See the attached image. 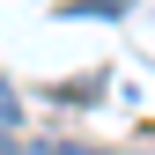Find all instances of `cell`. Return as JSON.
Instances as JSON below:
<instances>
[{
	"mask_svg": "<svg viewBox=\"0 0 155 155\" xmlns=\"http://www.w3.org/2000/svg\"><path fill=\"white\" fill-rule=\"evenodd\" d=\"M15 118H22V96H15L8 81H0V133H15Z\"/></svg>",
	"mask_w": 155,
	"mask_h": 155,
	"instance_id": "6da1fadb",
	"label": "cell"
},
{
	"mask_svg": "<svg viewBox=\"0 0 155 155\" xmlns=\"http://www.w3.org/2000/svg\"><path fill=\"white\" fill-rule=\"evenodd\" d=\"M118 8H126V0H74L67 15H118Z\"/></svg>",
	"mask_w": 155,
	"mask_h": 155,
	"instance_id": "7a4b0ae2",
	"label": "cell"
},
{
	"mask_svg": "<svg viewBox=\"0 0 155 155\" xmlns=\"http://www.w3.org/2000/svg\"><path fill=\"white\" fill-rule=\"evenodd\" d=\"M0 155H30V148H22V140H15V133H0Z\"/></svg>",
	"mask_w": 155,
	"mask_h": 155,
	"instance_id": "3957f363",
	"label": "cell"
}]
</instances>
